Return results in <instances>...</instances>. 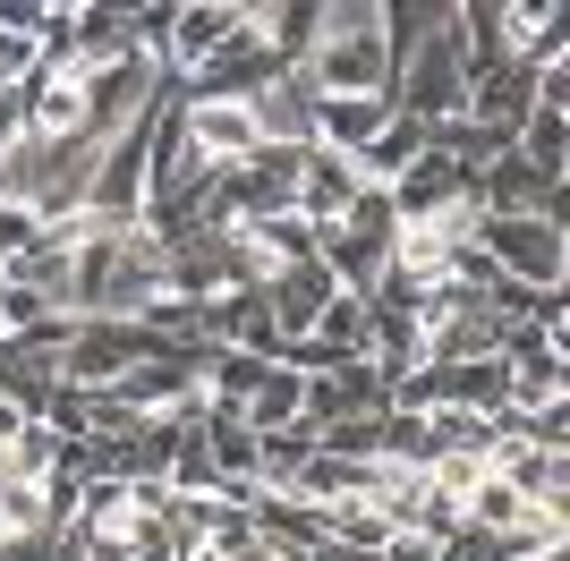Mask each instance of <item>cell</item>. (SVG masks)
<instances>
[{
    "instance_id": "6da1fadb",
    "label": "cell",
    "mask_w": 570,
    "mask_h": 561,
    "mask_svg": "<svg viewBox=\"0 0 570 561\" xmlns=\"http://www.w3.org/2000/svg\"><path fill=\"white\" fill-rule=\"evenodd\" d=\"M324 43H307V94L315 102H383L392 86V43H383V9H324Z\"/></svg>"
},
{
    "instance_id": "7a4b0ae2",
    "label": "cell",
    "mask_w": 570,
    "mask_h": 561,
    "mask_svg": "<svg viewBox=\"0 0 570 561\" xmlns=\"http://www.w3.org/2000/svg\"><path fill=\"white\" fill-rule=\"evenodd\" d=\"M485 230V256H494L502 280H528V289H562L570 273V247H562V222L546 213H476Z\"/></svg>"
},
{
    "instance_id": "3957f363",
    "label": "cell",
    "mask_w": 570,
    "mask_h": 561,
    "mask_svg": "<svg viewBox=\"0 0 570 561\" xmlns=\"http://www.w3.org/2000/svg\"><path fill=\"white\" fill-rule=\"evenodd\" d=\"M256 111H247V94H205V102H196L188 111V154L205 170H238L247 163V154H256Z\"/></svg>"
},
{
    "instance_id": "277c9868",
    "label": "cell",
    "mask_w": 570,
    "mask_h": 561,
    "mask_svg": "<svg viewBox=\"0 0 570 561\" xmlns=\"http://www.w3.org/2000/svg\"><path fill=\"white\" fill-rule=\"evenodd\" d=\"M375 553L383 561H443V537H434V528H383Z\"/></svg>"
},
{
    "instance_id": "5b68a950",
    "label": "cell",
    "mask_w": 570,
    "mask_h": 561,
    "mask_svg": "<svg viewBox=\"0 0 570 561\" xmlns=\"http://www.w3.org/2000/svg\"><path fill=\"white\" fill-rule=\"evenodd\" d=\"M0 280H9V273H0Z\"/></svg>"
}]
</instances>
